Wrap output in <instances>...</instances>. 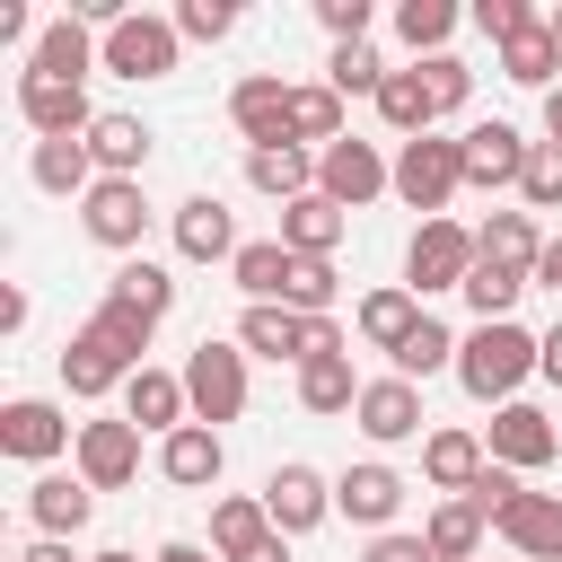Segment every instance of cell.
Instances as JSON below:
<instances>
[{
    "instance_id": "1",
    "label": "cell",
    "mask_w": 562,
    "mask_h": 562,
    "mask_svg": "<svg viewBox=\"0 0 562 562\" xmlns=\"http://www.w3.org/2000/svg\"><path fill=\"white\" fill-rule=\"evenodd\" d=\"M140 351H149V325L123 316L114 299H97V316L61 342V386L70 395H114V386H132V369H149Z\"/></svg>"
},
{
    "instance_id": "2",
    "label": "cell",
    "mask_w": 562,
    "mask_h": 562,
    "mask_svg": "<svg viewBox=\"0 0 562 562\" xmlns=\"http://www.w3.org/2000/svg\"><path fill=\"white\" fill-rule=\"evenodd\" d=\"M536 360H544V334H527L518 316H501V325H474L457 342V386L501 413V404H518V386L536 378Z\"/></svg>"
},
{
    "instance_id": "3",
    "label": "cell",
    "mask_w": 562,
    "mask_h": 562,
    "mask_svg": "<svg viewBox=\"0 0 562 562\" xmlns=\"http://www.w3.org/2000/svg\"><path fill=\"white\" fill-rule=\"evenodd\" d=\"M457 184H465V140L422 132V140H404V149H395V202H404V211L448 220V193H457Z\"/></svg>"
},
{
    "instance_id": "4",
    "label": "cell",
    "mask_w": 562,
    "mask_h": 562,
    "mask_svg": "<svg viewBox=\"0 0 562 562\" xmlns=\"http://www.w3.org/2000/svg\"><path fill=\"white\" fill-rule=\"evenodd\" d=\"M474 263H483V246H474L465 220H422L413 246H404V290H413V299H430V290H465Z\"/></svg>"
},
{
    "instance_id": "5",
    "label": "cell",
    "mask_w": 562,
    "mask_h": 562,
    "mask_svg": "<svg viewBox=\"0 0 562 562\" xmlns=\"http://www.w3.org/2000/svg\"><path fill=\"white\" fill-rule=\"evenodd\" d=\"M184 395H193V422H202V430L237 422V413H246V351L220 342V334H202V342L184 351Z\"/></svg>"
},
{
    "instance_id": "6",
    "label": "cell",
    "mask_w": 562,
    "mask_h": 562,
    "mask_svg": "<svg viewBox=\"0 0 562 562\" xmlns=\"http://www.w3.org/2000/svg\"><path fill=\"white\" fill-rule=\"evenodd\" d=\"M316 193L325 202H342V211H369L378 193H395V158H378V140H334V149H316Z\"/></svg>"
},
{
    "instance_id": "7",
    "label": "cell",
    "mask_w": 562,
    "mask_h": 562,
    "mask_svg": "<svg viewBox=\"0 0 562 562\" xmlns=\"http://www.w3.org/2000/svg\"><path fill=\"white\" fill-rule=\"evenodd\" d=\"M79 228L132 263V255H140V237H149V193H140V176H97V184H88V202H79Z\"/></svg>"
},
{
    "instance_id": "8",
    "label": "cell",
    "mask_w": 562,
    "mask_h": 562,
    "mask_svg": "<svg viewBox=\"0 0 562 562\" xmlns=\"http://www.w3.org/2000/svg\"><path fill=\"white\" fill-rule=\"evenodd\" d=\"M176 53H184L176 18H149V9H132V18L105 35V70H114V79H167Z\"/></svg>"
},
{
    "instance_id": "9",
    "label": "cell",
    "mask_w": 562,
    "mask_h": 562,
    "mask_svg": "<svg viewBox=\"0 0 562 562\" xmlns=\"http://www.w3.org/2000/svg\"><path fill=\"white\" fill-rule=\"evenodd\" d=\"M18 114H26V132L35 140H88L97 132V105H88V88L79 79H18Z\"/></svg>"
},
{
    "instance_id": "10",
    "label": "cell",
    "mask_w": 562,
    "mask_h": 562,
    "mask_svg": "<svg viewBox=\"0 0 562 562\" xmlns=\"http://www.w3.org/2000/svg\"><path fill=\"white\" fill-rule=\"evenodd\" d=\"M290 79L281 70H246L237 88H228V123L246 132V149H272V140H290Z\"/></svg>"
},
{
    "instance_id": "11",
    "label": "cell",
    "mask_w": 562,
    "mask_h": 562,
    "mask_svg": "<svg viewBox=\"0 0 562 562\" xmlns=\"http://www.w3.org/2000/svg\"><path fill=\"white\" fill-rule=\"evenodd\" d=\"M334 509H342L351 527L386 536V527H395V509H404V474H395V465H378V457H360V465H342V474H334Z\"/></svg>"
},
{
    "instance_id": "12",
    "label": "cell",
    "mask_w": 562,
    "mask_h": 562,
    "mask_svg": "<svg viewBox=\"0 0 562 562\" xmlns=\"http://www.w3.org/2000/svg\"><path fill=\"white\" fill-rule=\"evenodd\" d=\"M26 70H35V79H79V88H88V70H105V35H97V26H79V18L61 9V18H44V35H35Z\"/></svg>"
},
{
    "instance_id": "13",
    "label": "cell",
    "mask_w": 562,
    "mask_h": 562,
    "mask_svg": "<svg viewBox=\"0 0 562 562\" xmlns=\"http://www.w3.org/2000/svg\"><path fill=\"white\" fill-rule=\"evenodd\" d=\"M465 140V184H483V193H501V184H518L527 176V158H536V140H518V123H465L457 132Z\"/></svg>"
},
{
    "instance_id": "14",
    "label": "cell",
    "mask_w": 562,
    "mask_h": 562,
    "mask_svg": "<svg viewBox=\"0 0 562 562\" xmlns=\"http://www.w3.org/2000/svg\"><path fill=\"white\" fill-rule=\"evenodd\" d=\"M351 422H360V439H378V448H395V439H422V386L413 378H369L360 386V404H351Z\"/></svg>"
},
{
    "instance_id": "15",
    "label": "cell",
    "mask_w": 562,
    "mask_h": 562,
    "mask_svg": "<svg viewBox=\"0 0 562 562\" xmlns=\"http://www.w3.org/2000/svg\"><path fill=\"white\" fill-rule=\"evenodd\" d=\"M0 448H9L18 465H53L61 448H79V430L61 422V404H44V395H18V404L0 413Z\"/></svg>"
},
{
    "instance_id": "16",
    "label": "cell",
    "mask_w": 562,
    "mask_h": 562,
    "mask_svg": "<svg viewBox=\"0 0 562 562\" xmlns=\"http://www.w3.org/2000/svg\"><path fill=\"white\" fill-rule=\"evenodd\" d=\"M483 448H492V465H509V474H536V465H553V457H562V430H553L536 404H501Z\"/></svg>"
},
{
    "instance_id": "17",
    "label": "cell",
    "mask_w": 562,
    "mask_h": 562,
    "mask_svg": "<svg viewBox=\"0 0 562 562\" xmlns=\"http://www.w3.org/2000/svg\"><path fill=\"white\" fill-rule=\"evenodd\" d=\"M79 483L88 492H123L132 474H140V430L132 422H79Z\"/></svg>"
},
{
    "instance_id": "18",
    "label": "cell",
    "mask_w": 562,
    "mask_h": 562,
    "mask_svg": "<svg viewBox=\"0 0 562 562\" xmlns=\"http://www.w3.org/2000/svg\"><path fill=\"white\" fill-rule=\"evenodd\" d=\"M263 509H272V536H307V527H325V509H334V483L316 474V465H272V483H263Z\"/></svg>"
},
{
    "instance_id": "19",
    "label": "cell",
    "mask_w": 562,
    "mask_h": 562,
    "mask_svg": "<svg viewBox=\"0 0 562 562\" xmlns=\"http://www.w3.org/2000/svg\"><path fill=\"white\" fill-rule=\"evenodd\" d=\"M123 422H132V430H158V439H176V430L193 422L184 369H132V386H123Z\"/></svg>"
},
{
    "instance_id": "20",
    "label": "cell",
    "mask_w": 562,
    "mask_h": 562,
    "mask_svg": "<svg viewBox=\"0 0 562 562\" xmlns=\"http://www.w3.org/2000/svg\"><path fill=\"white\" fill-rule=\"evenodd\" d=\"M176 255H184V263H237V220H228L220 193L176 202Z\"/></svg>"
},
{
    "instance_id": "21",
    "label": "cell",
    "mask_w": 562,
    "mask_h": 562,
    "mask_svg": "<svg viewBox=\"0 0 562 562\" xmlns=\"http://www.w3.org/2000/svg\"><path fill=\"white\" fill-rule=\"evenodd\" d=\"M290 272H299V255H290L281 237H246L237 263H228V281L246 290V307H281V299H290Z\"/></svg>"
},
{
    "instance_id": "22",
    "label": "cell",
    "mask_w": 562,
    "mask_h": 562,
    "mask_svg": "<svg viewBox=\"0 0 562 562\" xmlns=\"http://www.w3.org/2000/svg\"><path fill=\"white\" fill-rule=\"evenodd\" d=\"M220 465H228V448H220V430H202V422H184L176 439H158V474L184 483V492H211Z\"/></svg>"
},
{
    "instance_id": "23",
    "label": "cell",
    "mask_w": 562,
    "mask_h": 562,
    "mask_svg": "<svg viewBox=\"0 0 562 562\" xmlns=\"http://www.w3.org/2000/svg\"><path fill=\"white\" fill-rule=\"evenodd\" d=\"M105 299H114L123 316H140V325L158 334V316L176 307V281H167V263H149V255H132V263H114V281H105Z\"/></svg>"
},
{
    "instance_id": "24",
    "label": "cell",
    "mask_w": 562,
    "mask_h": 562,
    "mask_svg": "<svg viewBox=\"0 0 562 562\" xmlns=\"http://www.w3.org/2000/svg\"><path fill=\"white\" fill-rule=\"evenodd\" d=\"M88 509H97V492H88L79 474H35V492H26V518H35L44 536H61V544L88 527Z\"/></svg>"
},
{
    "instance_id": "25",
    "label": "cell",
    "mask_w": 562,
    "mask_h": 562,
    "mask_svg": "<svg viewBox=\"0 0 562 562\" xmlns=\"http://www.w3.org/2000/svg\"><path fill=\"white\" fill-rule=\"evenodd\" d=\"M501 536L527 562H562V492H518V509L501 518Z\"/></svg>"
},
{
    "instance_id": "26",
    "label": "cell",
    "mask_w": 562,
    "mask_h": 562,
    "mask_svg": "<svg viewBox=\"0 0 562 562\" xmlns=\"http://www.w3.org/2000/svg\"><path fill=\"white\" fill-rule=\"evenodd\" d=\"M246 184H255V193H272V202H299V193H316V158H307L299 140L246 149Z\"/></svg>"
},
{
    "instance_id": "27",
    "label": "cell",
    "mask_w": 562,
    "mask_h": 562,
    "mask_svg": "<svg viewBox=\"0 0 562 562\" xmlns=\"http://www.w3.org/2000/svg\"><path fill=\"white\" fill-rule=\"evenodd\" d=\"M351 325H360V342H369V351H386V360H395V351H404V334L422 325V299H413V290H369V299L351 307Z\"/></svg>"
},
{
    "instance_id": "28",
    "label": "cell",
    "mask_w": 562,
    "mask_h": 562,
    "mask_svg": "<svg viewBox=\"0 0 562 562\" xmlns=\"http://www.w3.org/2000/svg\"><path fill=\"white\" fill-rule=\"evenodd\" d=\"M483 465H492V448H483L474 430H430V439H422V474H430L448 501H457V492H465Z\"/></svg>"
},
{
    "instance_id": "29",
    "label": "cell",
    "mask_w": 562,
    "mask_h": 562,
    "mask_svg": "<svg viewBox=\"0 0 562 562\" xmlns=\"http://www.w3.org/2000/svg\"><path fill=\"white\" fill-rule=\"evenodd\" d=\"M88 158H97V176H140L149 167V123L140 114H97Z\"/></svg>"
},
{
    "instance_id": "30",
    "label": "cell",
    "mask_w": 562,
    "mask_h": 562,
    "mask_svg": "<svg viewBox=\"0 0 562 562\" xmlns=\"http://www.w3.org/2000/svg\"><path fill=\"white\" fill-rule=\"evenodd\" d=\"M281 246H290V255H334V246H342V202H325V193L281 202Z\"/></svg>"
},
{
    "instance_id": "31",
    "label": "cell",
    "mask_w": 562,
    "mask_h": 562,
    "mask_svg": "<svg viewBox=\"0 0 562 562\" xmlns=\"http://www.w3.org/2000/svg\"><path fill=\"white\" fill-rule=\"evenodd\" d=\"M272 536V509H263V492L246 501V492H228V501H211V553L220 562H237V553H255Z\"/></svg>"
},
{
    "instance_id": "32",
    "label": "cell",
    "mask_w": 562,
    "mask_h": 562,
    "mask_svg": "<svg viewBox=\"0 0 562 562\" xmlns=\"http://www.w3.org/2000/svg\"><path fill=\"white\" fill-rule=\"evenodd\" d=\"M378 123H386V132H404V140H422V132L439 123L430 79H422V70H386V88H378Z\"/></svg>"
},
{
    "instance_id": "33",
    "label": "cell",
    "mask_w": 562,
    "mask_h": 562,
    "mask_svg": "<svg viewBox=\"0 0 562 562\" xmlns=\"http://www.w3.org/2000/svg\"><path fill=\"white\" fill-rule=\"evenodd\" d=\"M237 351L307 360V316H290V307H246V316H237Z\"/></svg>"
},
{
    "instance_id": "34",
    "label": "cell",
    "mask_w": 562,
    "mask_h": 562,
    "mask_svg": "<svg viewBox=\"0 0 562 562\" xmlns=\"http://www.w3.org/2000/svg\"><path fill=\"white\" fill-rule=\"evenodd\" d=\"M553 70H562V44L544 35V18H536L527 35H509V44H501V79H518V88H544V97H553V88H562Z\"/></svg>"
},
{
    "instance_id": "35",
    "label": "cell",
    "mask_w": 562,
    "mask_h": 562,
    "mask_svg": "<svg viewBox=\"0 0 562 562\" xmlns=\"http://www.w3.org/2000/svg\"><path fill=\"white\" fill-rule=\"evenodd\" d=\"M26 176H35L44 193H79V202H88V184H97V158H88V140H35Z\"/></svg>"
},
{
    "instance_id": "36",
    "label": "cell",
    "mask_w": 562,
    "mask_h": 562,
    "mask_svg": "<svg viewBox=\"0 0 562 562\" xmlns=\"http://www.w3.org/2000/svg\"><path fill=\"white\" fill-rule=\"evenodd\" d=\"M474 246H483V263H518V272H536V255H544L536 211H492V220L474 228Z\"/></svg>"
},
{
    "instance_id": "37",
    "label": "cell",
    "mask_w": 562,
    "mask_h": 562,
    "mask_svg": "<svg viewBox=\"0 0 562 562\" xmlns=\"http://www.w3.org/2000/svg\"><path fill=\"white\" fill-rule=\"evenodd\" d=\"M299 404H307V413H351V404H360L351 351H325V360H307V369H299Z\"/></svg>"
},
{
    "instance_id": "38",
    "label": "cell",
    "mask_w": 562,
    "mask_h": 562,
    "mask_svg": "<svg viewBox=\"0 0 562 562\" xmlns=\"http://www.w3.org/2000/svg\"><path fill=\"white\" fill-rule=\"evenodd\" d=\"M527 281H536V272H518V263H474V272H465V307H474V325H501V316L518 307Z\"/></svg>"
},
{
    "instance_id": "39",
    "label": "cell",
    "mask_w": 562,
    "mask_h": 562,
    "mask_svg": "<svg viewBox=\"0 0 562 562\" xmlns=\"http://www.w3.org/2000/svg\"><path fill=\"white\" fill-rule=\"evenodd\" d=\"M422 544H430L439 562H474V544H483V509H474V501H439L430 527H422Z\"/></svg>"
},
{
    "instance_id": "40",
    "label": "cell",
    "mask_w": 562,
    "mask_h": 562,
    "mask_svg": "<svg viewBox=\"0 0 562 562\" xmlns=\"http://www.w3.org/2000/svg\"><path fill=\"white\" fill-rule=\"evenodd\" d=\"M439 369H457V334H448L439 316H422V325L404 334V351H395V378L422 386V378H439Z\"/></svg>"
},
{
    "instance_id": "41",
    "label": "cell",
    "mask_w": 562,
    "mask_h": 562,
    "mask_svg": "<svg viewBox=\"0 0 562 562\" xmlns=\"http://www.w3.org/2000/svg\"><path fill=\"white\" fill-rule=\"evenodd\" d=\"M395 35L430 61V53H448V35H457V0H404L395 9Z\"/></svg>"
},
{
    "instance_id": "42",
    "label": "cell",
    "mask_w": 562,
    "mask_h": 562,
    "mask_svg": "<svg viewBox=\"0 0 562 562\" xmlns=\"http://www.w3.org/2000/svg\"><path fill=\"white\" fill-rule=\"evenodd\" d=\"M290 140H299V149H307V140L334 149V140H342V97H334V88H299V97H290Z\"/></svg>"
},
{
    "instance_id": "43",
    "label": "cell",
    "mask_w": 562,
    "mask_h": 562,
    "mask_svg": "<svg viewBox=\"0 0 562 562\" xmlns=\"http://www.w3.org/2000/svg\"><path fill=\"white\" fill-rule=\"evenodd\" d=\"M325 88H334V97H378V88H386V61H378L369 44H334Z\"/></svg>"
},
{
    "instance_id": "44",
    "label": "cell",
    "mask_w": 562,
    "mask_h": 562,
    "mask_svg": "<svg viewBox=\"0 0 562 562\" xmlns=\"http://www.w3.org/2000/svg\"><path fill=\"white\" fill-rule=\"evenodd\" d=\"M281 307H290V316H334V255H299Z\"/></svg>"
},
{
    "instance_id": "45",
    "label": "cell",
    "mask_w": 562,
    "mask_h": 562,
    "mask_svg": "<svg viewBox=\"0 0 562 562\" xmlns=\"http://www.w3.org/2000/svg\"><path fill=\"white\" fill-rule=\"evenodd\" d=\"M518 492H527V483H518L509 465H483V474H474V483H465L457 501H474V509H483V527H501V518L518 509Z\"/></svg>"
},
{
    "instance_id": "46",
    "label": "cell",
    "mask_w": 562,
    "mask_h": 562,
    "mask_svg": "<svg viewBox=\"0 0 562 562\" xmlns=\"http://www.w3.org/2000/svg\"><path fill=\"white\" fill-rule=\"evenodd\" d=\"M518 202H527V211H562V149H553V140H536V158H527V176H518Z\"/></svg>"
},
{
    "instance_id": "47",
    "label": "cell",
    "mask_w": 562,
    "mask_h": 562,
    "mask_svg": "<svg viewBox=\"0 0 562 562\" xmlns=\"http://www.w3.org/2000/svg\"><path fill=\"white\" fill-rule=\"evenodd\" d=\"M422 79H430V105H439V114H457V105L474 97V70H465L457 53H430V61H422Z\"/></svg>"
},
{
    "instance_id": "48",
    "label": "cell",
    "mask_w": 562,
    "mask_h": 562,
    "mask_svg": "<svg viewBox=\"0 0 562 562\" xmlns=\"http://www.w3.org/2000/svg\"><path fill=\"white\" fill-rule=\"evenodd\" d=\"M228 26H237L228 0H184V9H176V35H184V44H220Z\"/></svg>"
},
{
    "instance_id": "49",
    "label": "cell",
    "mask_w": 562,
    "mask_h": 562,
    "mask_svg": "<svg viewBox=\"0 0 562 562\" xmlns=\"http://www.w3.org/2000/svg\"><path fill=\"white\" fill-rule=\"evenodd\" d=\"M316 26L334 44H369V0H316Z\"/></svg>"
},
{
    "instance_id": "50",
    "label": "cell",
    "mask_w": 562,
    "mask_h": 562,
    "mask_svg": "<svg viewBox=\"0 0 562 562\" xmlns=\"http://www.w3.org/2000/svg\"><path fill=\"white\" fill-rule=\"evenodd\" d=\"M474 26H483L492 44H509V35L536 26V9H527V0H474Z\"/></svg>"
},
{
    "instance_id": "51",
    "label": "cell",
    "mask_w": 562,
    "mask_h": 562,
    "mask_svg": "<svg viewBox=\"0 0 562 562\" xmlns=\"http://www.w3.org/2000/svg\"><path fill=\"white\" fill-rule=\"evenodd\" d=\"M360 562H439V553H430L422 536H395V527H386V536H378V544H369Z\"/></svg>"
},
{
    "instance_id": "52",
    "label": "cell",
    "mask_w": 562,
    "mask_h": 562,
    "mask_svg": "<svg viewBox=\"0 0 562 562\" xmlns=\"http://www.w3.org/2000/svg\"><path fill=\"white\" fill-rule=\"evenodd\" d=\"M325 351H342V325H334V316H307V360H325ZM307 360H299V369H307Z\"/></svg>"
},
{
    "instance_id": "53",
    "label": "cell",
    "mask_w": 562,
    "mask_h": 562,
    "mask_svg": "<svg viewBox=\"0 0 562 562\" xmlns=\"http://www.w3.org/2000/svg\"><path fill=\"white\" fill-rule=\"evenodd\" d=\"M536 378H553V386H562V316L544 325V360H536Z\"/></svg>"
},
{
    "instance_id": "54",
    "label": "cell",
    "mask_w": 562,
    "mask_h": 562,
    "mask_svg": "<svg viewBox=\"0 0 562 562\" xmlns=\"http://www.w3.org/2000/svg\"><path fill=\"white\" fill-rule=\"evenodd\" d=\"M536 281H544V290H562V237H544V255H536Z\"/></svg>"
},
{
    "instance_id": "55",
    "label": "cell",
    "mask_w": 562,
    "mask_h": 562,
    "mask_svg": "<svg viewBox=\"0 0 562 562\" xmlns=\"http://www.w3.org/2000/svg\"><path fill=\"white\" fill-rule=\"evenodd\" d=\"M149 562H220V553H211V544H184V536H176V544H158Z\"/></svg>"
},
{
    "instance_id": "56",
    "label": "cell",
    "mask_w": 562,
    "mask_h": 562,
    "mask_svg": "<svg viewBox=\"0 0 562 562\" xmlns=\"http://www.w3.org/2000/svg\"><path fill=\"white\" fill-rule=\"evenodd\" d=\"M237 562H290V536H263L255 553H237Z\"/></svg>"
},
{
    "instance_id": "57",
    "label": "cell",
    "mask_w": 562,
    "mask_h": 562,
    "mask_svg": "<svg viewBox=\"0 0 562 562\" xmlns=\"http://www.w3.org/2000/svg\"><path fill=\"white\" fill-rule=\"evenodd\" d=\"M18 562H70V544H61V536H44V544H26Z\"/></svg>"
},
{
    "instance_id": "58",
    "label": "cell",
    "mask_w": 562,
    "mask_h": 562,
    "mask_svg": "<svg viewBox=\"0 0 562 562\" xmlns=\"http://www.w3.org/2000/svg\"><path fill=\"white\" fill-rule=\"evenodd\" d=\"M544 140H553V149H562V88H553V97H544Z\"/></svg>"
},
{
    "instance_id": "59",
    "label": "cell",
    "mask_w": 562,
    "mask_h": 562,
    "mask_svg": "<svg viewBox=\"0 0 562 562\" xmlns=\"http://www.w3.org/2000/svg\"><path fill=\"white\" fill-rule=\"evenodd\" d=\"M544 35H553V44H562V0H553V9H544Z\"/></svg>"
},
{
    "instance_id": "60",
    "label": "cell",
    "mask_w": 562,
    "mask_h": 562,
    "mask_svg": "<svg viewBox=\"0 0 562 562\" xmlns=\"http://www.w3.org/2000/svg\"><path fill=\"white\" fill-rule=\"evenodd\" d=\"M88 562H140V553H123V544H105V553H88Z\"/></svg>"
}]
</instances>
